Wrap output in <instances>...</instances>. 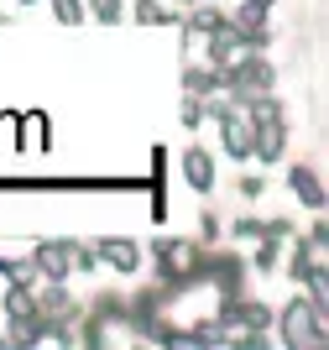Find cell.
<instances>
[{"mask_svg":"<svg viewBox=\"0 0 329 350\" xmlns=\"http://www.w3.org/2000/svg\"><path fill=\"white\" fill-rule=\"evenodd\" d=\"M256 5H267V0H256Z\"/></svg>","mask_w":329,"mask_h":350,"instance_id":"5","label":"cell"},{"mask_svg":"<svg viewBox=\"0 0 329 350\" xmlns=\"http://www.w3.org/2000/svg\"><path fill=\"white\" fill-rule=\"evenodd\" d=\"M110 262L115 267H136V251H131L126 241H115V246H110Z\"/></svg>","mask_w":329,"mask_h":350,"instance_id":"3","label":"cell"},{"mask_svg":"<svg viewBox=\"0 0 329 350\" xmlns=\"http://www.w3.org/2000/svg\"><path fill=\"white\" fill-rule=\"evenodd\" d=\"M287 329H293V340H298V345H308V340H319V335H308V308H293V314H287Z\"/></svg>","mask_w":329,"mask_h":350,"instance_id":"1","label":"cell"},{"mask_svg":"<svg viewBox=\"0 0 329 350\" xmlns=\"http://www.w3.org/2000/svg\"><path fill=\"white\" fill-rule=\"evenodd\" d=\"M188 173H194V183H209V157H199V152H194V157H188Z\"/></svg>","mask_w":329,"mask_h":350,"instance_id":"2","label":"cell"},{"mask_svg":"<svg viewBox=\"0 0 329 350\" xmlns=\"http://www.w3.org/2000/svg\"><path fill=\"white\" fill-rule=\"evenodd\" d=\"M298 193H303V199H314V204H319V183H314V178H308V173H298Z\"/></svg>","mask_w":329,"mask_h":350,"instance_id":"4","label":"cell"}]
</instances>
